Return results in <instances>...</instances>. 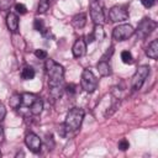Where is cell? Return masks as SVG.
I'll list each match as a JSON object with an SVG mask.
<instances>
[{
    "instance_id": "6da1fadb",
    "label": "cell",
    "mask_w": 158,
    "mask_h": 158,
    "mask_svg": "<svg viewBox=\"0 0 158 158\" xmlns=\"http://www.w3.org/2000/svg\"><path fill=\"white\" fill-rule=\"evenodd\" d=\"M46 72L48 77V86L56 88L60 86L64 79V68L56 63L53 59H46Z\"/></svg>"
},
{
    "instance_id": "7a4b0ae2",
    "label": "cell",
    "mask_w": 158,
    "mask_h": 158,
    "mask_svg": "<svg viewBox=\"0 0 158 158\" xmlns=\"http://www.w3.org/2000/svg\"><path fill=\"white\" fill-rule=\"evenodd\" d=\"M83 118H84V110L83 109H80V107H73V109H70L67 112L65 120L63 122V125H64V127L67 130V133L68 132L78 131L80 128V126H81Z\"/></svg>"
},
{
    "instance_id": "3957f363",
    "label": "cell",
    "mask_w": 158,
    "mask_h": 158,
    "mask_svg": "<svg viewBox=\"0 0 158 158\" xmlns=\"http://www.w3.org/2000/svg\"><path fill=\"white\" fill-rule=\"evenodd\" d=\"M80 85L81 89L86 93H94L99 85L98 78L94 75V73L89 69H84L80 77Z\"/></svg>"
},
{
    "instance_id": "277c9868",
    "label": "cell",
    "mask_w": 158,
    "mask_h": 158,
    "mask_svg": "<svg viewBox=\"0 0 158 158\" xmlns=\"http://www.w3.org/2000/svg\"><path fill=\"white\" fill-rule=\"evenodd\" d=\"M156 26H157L156 21H153V20L149 19V17H143V19L141 20V22L138 23L137 30H136L137 38L144 40L146 37H148V36L152 33V31L156 28Z\"/></svg>"
},
{
    "instance_id": "5b68a950",
    "label": "cell",
    "mask_w": 158,
    "mask_h": 158,
    "mask_svg": "<svg viewBox=\"0 0 158 158\" xmlns=\"http://www.w3.org/2000/svg\"><path fill=\"white\" fill-rule=\"evenodd\" d=\"M149 75V67L148 65H141L137 68L136 73L132 77L131 80V85H132V90H139L142 88V85L144 84L147 77Z\"/></svg>"
},
{
    "instance_id": "8992f818",
    "label": "cell",
    "mask_w": 158,
    "mask_h": 158,
    "mask_svg": "<svg viewBox=\"0 0 158 158\" xmlns=\"http://www.w3.org/2000/svg\"><path fill=\"white\" fill-rule=\"evenodd\" d=\"M135 33V28L130 23H122L114 28L112 37L116 41H126Z\"/></svg>"
},
{
    "instance_id": "52a82bcc",
    "label": "cell",
    "mask_w": 158,
    "mask_h": 158,
    "mask_svg": "<svg viewBox=\"0 0 158 158\" xmlns=\"http://www.w3.org/2000/svg\"><path fill=\"white\" fill-rule=\"evenodd\" d=\"M90 17L95 25H104V22H105L104 10L100 6V4L95 0H93L90 2Z\"/></svg>"
},
{
    "instance_id": "ba28073f",
    "label": "cell",
    "mask_w": 158,
    "mask_h": 158,
    "mask_svg": "<svg viewBox=\"0 0 158 158\" xmlns=\"http://www.w3.org/2000/svg\"><path fill=\"white\" fill-rule=\"evenodd\" d=\"M109 19L111 22H122L128 19V11L126 6H114L109 11Z\"/></svg>"
},
{
    "instance_id": "9c48e42d",
    "label": "cell",
    "mask_w": 158,
    "mask_h": 158,
    "mask_svg": "<svg viewBox=\"0 0 158 158\" xmlns=\"http://www.w3.org/2000/svg\"><path fill=\"white\" fill-rule=\"evenodd\" d=\"M25 143H26L27 148H28L31 152H33V153H38V152L41 151L42 141H41V138H40L36 133H33V132H30V133L26 135V137H25Z\"/></svg>"
},
{
    "instance_id": "30bf717a",
    "label": "cell",
    "mask_w": 158,
    "mask_h": 158,
    "mask_svg": "<svg viewBox=\"0 0 158 158\" xmlns=\"http://www.w3.org/2000/svg\"><path fill=\"white\" fill-rule=\"evenodd\" d=\"M72 52H73V56L75 58H80V57H83L85 54V52H86V42H85V40L83 37H79L74 42Z\"/></svg>"
},
{
    "instance_id": "8fae6325",
    "label": "cell",
    "mask_w": 158,
    "mask_h": 158,
    "mask_svg": "<svg viewBox=\"0 0 158 158\" xmlns=\"http://www.w3.org/2000/svg\"><path fill=\"white\" fill-rule=\"evenodd\" d=\"M6 26H7L10 32H12V33L17 32V30H19V17H17L16 14L10 12L6 16Z\"/></svg>"
},
{
    "instance_id": "7c38bea8",
    "label": "cell",
    "mask_w": 158,
    "mask_h": 158,
    "mask_svg": "<svg viewBox=\"0 0 158 158\" xmlns=\"http://www.w3.org/2000/svg\"><path fill=\"white\" fill-rule=\"evenodd\" d=\"M85 23H86V14H84V12H79L72 19V25L77 30L83 28L85 26Z\"/></svg>"
},
{
    "instance_id": "4fadbf2b",
    "label": "cell",
    "mask_w": 158,
    "mask_h": 158,
    "mask_svg": "<svg viewBox=\"0 0 158 158\" xmlns=\"http://www.w3.org/2000/svg\"><path fill=\"white\" fill-rule=\"evenodd\" d=\"M146 56L151 59H157L158 58V41L153 40L148 47L146 48Z\"/></svg>"
},
{
    "instance_id": "5bb4252c",
    "label": "cell",
    "mask_w": 158,
    "mask_h": 158,
    "mask_svg": "<svg viewBox=\"0 0 158 158\" xmlns=\"http://www.w3.org/2000/svg\"><path fill=\"white\" fill-rule=\"evenodd\" d=\"M96 68H98V72H99V74H100L101 77H107V75L111 74V68H110V64H109L107 60L101 59V60L98 63Z\"/></svg>"
},
{
    "instance_id": "9a60e30c",
    "label": "cell",
    "mask_w": 158,
    "mask_h": 158,
    "mask_svg": "<svg viewBox=\"0 0 158 158\" xmlns=\"http://www.w3.org/2000/svg\"><path fill=\"white\" fill-rule=\"evenodd\" d=\"M21 101H22L21 94L14 93V94L10 96V99H9V105H10L11 109H19V107L21 106Z\"/></svg>"
},
{
    "instance_id": "2e32d148",
    "label": "cell",
    "mask_w": 158,
    "mask_h": 158,
    "mask_svg": "<svg viewBox=\"0 0 158 158\" xmlns=\"http://www.w3.org/2000/svg\"><path fill=\"white\" fill-rule=\"evenodd\" d=\"M42 110H43V102H42L41 99H36V100L33 101V104L30 106V112H31L32 115H35V116L40 115V114L42 112Z\"/></svg>"
},
{
    "instance_id": "e0dca14e",
    "label": "cell",
    "mask_w": 158,
    "mask_h": 158,
    "mask_svg": "<svg viewBox=\"0 0 158 158\" xmlns=\"http://www.w3.org/2000/svg\"><path fill=\"white\" fill-rule=\"evenodd\" d=\"M35 69L32 68V67H30V65H25L23 68H22V70H21V78L23 79V80H31V79H33L35 78Z\"/></svg>"
},
{
    "instance_id": "ac0fdd59",
    "label": "cell",
    "mask_w": 158,
    "mask_h": 158,
    "mask_svg": "<svg viewBox=\"0 0 158 158\" xmlns=\"http://www.w3.org/2000/svg\"><path fill=\"white\" fill-rule=\"evenodd\" d=\"M21 96H22L21 106H25V107H30V106L33 104V101L37 99L36 95L30 94V93H23V94H21Z\"/></svg>"
},
{
    "instance_id": "d6986e66",
    "label": "cell",
    "mask_w": 158,
    "mask_h": 158,
    "mask_svg": "<svg viewBox=\"0 0 158 158\" xmlns=\"http://www.w3.org/2000/svg\"><path fill=\"white\" fill-rule=\"evenodd\" d=\"M91 33H93L94 38L98 40V41H101V40H104V37H105V32H104L102 25H95V27H94V30H93Z\"/></svg>"
},
{
    "instance_id": "ffe728a7",
    "label": "cell",
    "mask_w": 158,
    "mask_h": 158,
    "mask_svg": "<svg viewBox=\"0 0 158 158\" xmlns=\"http://www.w3.org/2000/svg\"><path fill=\"white\" fill-rule=\"evenodd\" d=\"M49 9V0H40L38 6H37V12L38 14H44Z\"/></svg>"
},
{
    "instance_id": "44dd1931",
    "label": "cell",
    "mask_w": 158,
    "mask_h": 158,
    "mask_svg": "<svg viewBox=\"0 0 158 158\" xmlns=\"http://www.w3.org/2000/svg\"><path fill=\"white\" fill-rule=\"evenodd\" d=\"M33 28H35L36 31L41 32V33H43V32L47 30V28L44 27V22H43L42 19H35V21H33Z\"/></svg>"
},
{
    "instance_id": "7402d4cb",
    "label": "cell",
    "mask_w": 158,
    "mask_h": 158,
    "mask_svg": "<svg viewBox=\"0 0 158 158\" xmlns=\"http://www.w3.org/2000/svg\"><path fill=\"white\" fill-rule=\"evenodd\" d=\"M121 59L125 64H132L133 63V57H132L131 52H128V51H123L121 53Z\"/></svg>"
},
{
    "instance_id": "603a6c76",
    "label": "cell",
    "mask_w": 158,
    "mask_h": 158,
    "mask_svg": "<svg viewBox=\"0 0 158 158\" xmlns=\"http://www.w3.org/2000/svg\"><path fill=\"white\" fill-rule=\"evenodd\" d=\"M14 4H15V0H0V9L2 11H7Z\"/></svg>"
},
{
    "instance_id": "cb8c5ba5",
    "label": "cell",
    "mask_w": 158,
    "mask_h": 158,
    "mask_svg": "<svg viewBox=\"0 0 158 158\" xmlns=\"http://www.w3.org/2000/svg\"><path fill=\"white\" fill-rule=\"evenodd\" d=\"M117 147H118V149H121V151H126V149H128L130 143H128V141H127L126 138H122V139H120Z\"/></svg>"
},
{
    "instance_id": "d4e9b609",
    "label": "cell",
    "mask_w": 158,
    "mask_h": 158,
    "mask_svg": "<svg viewBox=\"0 0 158 158\" xmlns=\"http://www.w3.org/2000/svg\"><path fill=\"white\" fill-rule=\"evenodd\" d=\"M15 10H16V12L20 14V15H23V14L27 12V9H26V6H25L23 4H16V5H15Z\"/></svg>"
},
{
    "instance_id": "484cf974",
    "label": "cell",
    "mask_w": 158,
    "mask_h": 158,
    "mask_svg": "<svg viewBox=\"0 0 158 158\" xmlns=\"http://www.w3.org/2000/svg\"><path fill=\"white\" fill-rule=\"evenodd\" d=\"M35 56H36L37 58H40V59H46L48 54H47V52H46L44 49H36Z\"/></svg>"
},
{
    "instance_id": "4316f807",
    "label": "cell",
    "mask_w": 158,
    "mask_h": 158,
    "mask_svg": "<svg viewBox=\"0 0 158 158\" xmlns=\"http://www.w3.org/2000/svg\"><path fill=\"white\" fill-rule=\"evenodd\" d=\"M75 89H77L75 84H72V83H70V84H68V85L65 86V91H67L69 95H73V94H75V91H77Z\"/></svg>"
},
{
    "instance_id": "83f0119b",
    "label": "cell",
    "mask_w": 158,
    "mask_h": 158,
    "mask_svg": "<svg viewBox=\"0 0 158 158\" xmlns=\"http://www.w3.org/2000/svg\"><path fill=\"white\" fill-rule=\"evenodd\" d=\"M112 53H114V47L111 46V47H110V48H109V49L105 52V54L101 57V59H104V60H107V59H109V58L112 56Z\"/></svg>"
},
{
    "instance_id": "f1b7e54d",
    "label": "cell",
    "mask_w": 158,
    "mask_h": 158,
    "mask_svg": "<svg viewBox=\"0 0 158 158\" xmlns=\"http://www.w3.org/2000/svg\"><path fill=\"white\" fill-rule=\"evenodd\" d=\"M5 116H6V107L4 106L2 102H0V122L5 118Z\"/></svg>"
},
{
    "instance_id": "f546056e",
    "label": "cell",
    "mask_w": 158,
    "mask_h": 158,
    "mask_svg": "<svg viewBox=\"0 0 158 158\" xmlns=\"http://www.w3.org/2000/svg\"><path fill=\"white\" fill-rule=\"evenodd\" d=\"M141 2H142V5L144 6V7H152L154 4H156V0H141Z\"/></svg>"
},
{
    "instance_id": "4dcf8cb0",
    "label": "cell",
    "mask_w": 158,
    "mask_h": 158,
    "mask_svg": "<svg viewBox=\"0 0 158 158\" xmlns=\"http://www.w3.org/2000/svg\"><path fill=\"white\" fill-rule=\"evenodd\" d=\"M58 133H59L62 137H65V135H67V130H65V127H64L63 123L59 125V127H58Z\"/></svg>"
},
{
    "instance_id": "1f68e13d",
    "label": "cell",
    "mask_w": 158,
    "mask_h": 158,
    "mask_svg": "<svg viewBox=\"0 0 158 158\" xmlns=\"http://www.w3.org/2000/svg\"><path fill=\"white\" fill-rule=\"evenodd\" d=\"M94 41H95V38H94L93 33H90V35H88V36H86V41H85L86 43H93Z\"/></svg>"
},
{
    "instance_id": "d6a6232c",
    "label": "cell",
    "mask_w": 158,
    "mask_h": 158,
    "mask_svg": "<svg viewBox=\"0 0 158 158\" xmlns=\"http://www.w3.org/2000/svg\"><path fill=\"white\" fill-rule=\"evenodd\" d=\"M5 139V133H4V128L0 126V143H2Z\"/></svg>"
},
{
    "instance_id": "836d02e7",
    "label": "cell",
    "mask_w": 158,
    "mask_h": 158,
    "mask_svg": "<svg viewBox=\"0 0 158 158\" xmlns=\"http://www.w3.org/2000/svg\"><path fill=\"white\" fill-rule=\"evenodd\" d=\"M0 157H1V152H0Z\"/></svg>"
},
{
    "instance_id": "e575fe53",
    "label": "cell",
    "mask_w": 158,
    "mask_h": 158,
    "mask_svg": "<svg viewBox=\"0 0 158 158\" xmlns=\"http://www.w3.org/2000/svg\"><path fill=\"white\" fill-rule=\"evenodd\" d=\"M95 1H99V0H95Z\"/></svg>"
}]
</instances>
